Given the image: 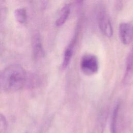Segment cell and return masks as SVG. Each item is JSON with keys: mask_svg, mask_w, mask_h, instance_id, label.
I'll return each mask as SVG.
<instances>
[{"mask_svg": "<svg viewBox=\"0 0 133 133\" xmlns=\"http://www.w3.org/2000/svg\"><path fill=\"white\" fill-rule=\"evenodd\" d=\"M27 75L20 64H12L0 71V89L6 91H16L26 83Z\"/></svg>", "mask_w": 133, "mask_h": 133, "instance_id": "6da1fadb", "label": "cell"}, {"mask_svg": "<svg viewBox=\"0 0 133 133\" xmlns=\"http://www.w3.org/2000/svg\"><path fill=\"white\" fill-rule=\"evenodd\" d=\"M80 68L84 74L92 75L98 71L99 62L96 56L92 54L84 55L80 61Z\"/></svg>", "mask_w": 133, "mask_h": 133, "instance_id": "7a4b0ae2", "label": "cell"}, {"mask_svg": "<svg viewBox=\"0 0 133 133\" xmlns=\"http://www.w3.org/2000/svg\"><path fill=\"white\" fill-rule=\"evenodd\" d=\"M98 24L101 32L108 37L113 35V28L109 16L104 10L100 11L98 15Z\"/></svg>", "mask_w": 133, "mask_h": 133, "instance_id": "3957f363", "label": "cell"}, {"mask_svg": "<svg viewBox=\"0 0 133 133\" xmlns=\"http://www.w3.org/2000/svg\"><path fill=\"white\" fill-rule=\"evenodd\" d=\"M119 36L122 43L128 45L133 39V25L127 22H122L119 26Z\"/></svg>", "mask_w": 133, "mask_h": 133, "instance_id": "277c9868", "label": "cell"}, {"mask_svg": "<svg viewBox=\"0 0 133 133\" xmlns=\"http://www.w3.org/2000/svg\"><path fill=\"white\" fill-rule=\"evenodd\" d=\"M32 47L34 59L35 60H38L42 58L44 56V51L41 36L37 33L34 34L32 37Z\"/></svg>", "mask_w": 133, "mask_h": 133, "instance_id": "5b68a950", "label": "cell"}, {"mask_svg": "<svg viewBox=\"0 0 133 133\" xmlns=\"http://www.w3.org/2000/svg\"><path fill=\"white\" fill-rule=\"evenodd\" d=\"M75 39L74 38L72 40V41L68 45L66 49H65L63 58V61H62V68L63 69H65L67 68L68 65L69 64L71 60L72 59V57L73 55V49L75 45Z\"/></svg>", "mask_w": 133, "mask_h": 133, "instance_id": "8992f818", "label": "cell"}, {"mask_svg": "<svg viewBox=\"0 0 133 133\" xmlns=\"http://www.w3.org/2000/svg\"><path fill=\"white\" fill-rule=\"evenodd\" d=\"M70 14V7L69 5H65L61 9L59 15L56 21V25L60 26L67 20Z\"/></svg>", "mask_w": 133, "mask_h": 133, "instance_id": "52a82bcc", "label": "cell"}, {"mask_svg": "<svg viewBox=\"0 0 133 133\" xmlns=\"http://www.w3.org/2000/svg\"><path fill=\"white\" fill-rule=\"evenodd\" d=\"M16 20L20 24L25 23L27 20V12L24 8H18L14 11Z\"/></svg>", "mask_w": 133, "mask_h": 133, "instance_id": "ba28073f", "label": "cell"}, {"mask_svg": "<svg viewBox=\"0 0 133 133\" xmlns=\"http://www.w3.org/2000/svg\"><path fill=\"white\" fill-rule=\"evenodd\" d=\"M119 110V105H117L114 108L111 119V133H116L117 122L118 117V113Z\"/></svg>", "mask_w": 133, "mask_h": 133, "instance_id": "9c48e42d", "label": "cell"}, {"mask_svg": "<svg viewBox=\"0 0 133 133\" xmlns=\"http://www.w3.org/2000/svg\"><path fill=\"white\" fill-rule=\"evenodd\" d=\"M7 128V122L5 117L0 113V133H5Z\"/></svg>", "mask_w": 133, "mask_h": 133, "instance_id": "30bf717a", "label": "cell"}, {"mask_svg": "<svg viewBox=\"0 0 133 133\" xmlns=\"http://www.w3.org/2000/svg\"><path fill=\"white\" fill-rule=\"evenodd\" d=\"M25 133H28V132H25Z\"/></svg>", "mask_w": 133, "mask_h": 133, "instance_id": "8fae6325", "label": "cell"}]
</instances>
